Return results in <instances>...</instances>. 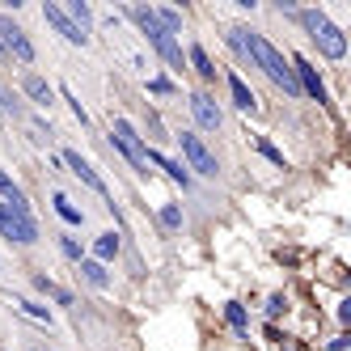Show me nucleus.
I'll return each mask as SVG.
<instances>
[{
    "mask_svg": "<svg viewBox=\"0 0 351 351\" xmlns=\"http://www.w3.org/2000/svg\"><path fill=\"white\" fill-rule=\"evenodd\" d=\"M64 102H72V114L81 119V128H89V114H85V106L77 102V93H72V89H64Z\"/></svg>",
    "mask_w": 351,
    "mask_h": 351,
    "instance_id": "cd10ccee",
    "label": "nucleus"
},
{
    "mask_svg": "<svg viewBox=\"0 0 351 351\" xmlns=\"http://www.w3.org/2000/svg\"><path fill=\"white\" fill-rule=\"evenodd\" d=\"M229 93H233V106H237V110H254V106H258L254 93H250V85L237 77V72H229Z\"/></svg>",
    "mask_w": 351,
    "mask_h": 351,
    "instance_id": "dca6fc26",
    "label": "nucleus"
},
{
    "mask_svg": "<svg viewBox=\"0 0 351 351\" xmlns=\"http://www.w3.org/2000/svg\"><path fill=\"white\" fill-rule=\"evenodd\" d=\"M0 60H9V51H5V43H0Z\"/></svg>",
    "mask_w": 351,
    "mask_h": 351,
    "instance_id": "7c9ffc66",
    "label": "nucleus"
},
{
    "mask_svg": "<svg viewBox=\"0 0 351 351\" xmlns=\"http://www.w3.org/2000/svg\"><path fill=\"white\" fill-rule=\"evenodd\" d=\"M280 351H292V347H280Z\"/></svg>",
    "mask_w": 351,
    "mask_h": 351,
    "instance_id": "2f4dec72",
    "label": "nucleus"
},
{
    "mask_svg": "<svg viewBox=\"0 0 351 351\" xmlns=\"http://www.w3.org/2000/svg\"><path fill=\"white\" fill-rule=\"evenodd\" d=\"M148 89H153V93H173V85H169L165 77H157V81H148Z\"/></svg>",
    "mask_w": 351,
    "mask_h": 351,
    "instance_id": "c756f323",
    "label": "nucleus"
},
{
    "mask_svg": "<svg viewBox=\"0 0 351 351\" xmlns=\"http://www.w3.org/2000/svg\"><path fill=\"white\" fill-rule=\"evenodd\" d=\"M161 224H165V229H182V208L178 204H165L161 208Z\"/></svg>",
    "mask_w": 351,
    "mask_h": 351,
    "instance_id": "393cba45",
    "label": "nucleus"
},
{
    "mask_svg": "<svg viewBox=\"0 0 351 351\" xmlns=\"http://www.w3.org/2000/svg\"><path fill=\"white\" fill-rule=\"evenodd\" d=\"M284 309H288V300H284V296H271V300H267V317H271V322L280 317Z\"/></svg>",
    "mask_w": 351,
    "mask_h": 351,
    "instance_id": "c85d7f7f",
    "label": "nucleus"
},
{
    "mask_svg": "<svg viewBox=\"0 0 351 351\" xmlns=\"http://www.w3.org/2000/svg\"><path fill=\"white\" fill-rule=\"evenodd\" d=\"M43 17L51 21V26H56V30H60V34H64L72 47H85V43H89V34H81L77 26H72V21H68V13H64L60 5H43Z\"/></svg>",
    "mask_w": 351,
    "mask_h": 351,
    "instance_id": "9b49d317",
    "label": "nucleus"
},
{
    "mask_svg": "<svg viewBox=\"0 0 351 351\" xmlns=\"http://www.w3.org/2000/svg\"><path fill=\"white\" fill-rule=\"evenodd\" d=\"M0 119H21V106H17V97L0 85Z\"/></svg>",
    "mask_w": 351,
    "mask_h": 351,
    "instance_id": "b1692460",
    "label": "nucleus"
},
{
    "mask_svg": "<svg viewBox=\"0 0 351 351\" xmlns=\"http://www.w3.org/2000/svg\"><path fill=\"white\" fill-rule=\"evenodd\" d=\"M0 43H5V51L17 56L21 64H34V43L26 38V30H21V26H13L9 17H0Z\"/></svg>",
    "mask_w": 351,
    "mask_h": 351,
    "instance_id": "0eeeda50",
    "label": "nucleus"
},
{
    "mask_svg": "<svg viewBox=\"0 0 351 351\" xmlns=\"http://www.w3.org/2000/svg\"><path fill=\"white\" fill-rule=\"evenodd\" d=\"M258 153H263L267 161H275V165H280V169H284V153H280V148H275L271 140H258Z\"/></svg>",
    "mask_w": 351,
    "mask_h": 351,
    "instance_id": "bb28decb",
    "label": "nucleus"
},
{
    "mask_svg": "<svg viewBox=\"0 0 351 351\" xmlns=\"http://www.w3.org/2000/svg\"><path fill=\"white\" fill-rule=\"evenodd\" d=\"M110 144H114L136 169H148V144L136 136V128H132L128 119H114V123H110Z\"/></svg>",
    "mask_w": 351,
    "mask_h": 351,
    "instance_id": "20e7f679",
    "label": "nucleus"
},
{
    "mask_svg": "<svg viewBox=\"0 0 351 351\" xmlns=\"http://www.w3.org/2000/svg\"><path fill=\"white\" fill-rule=\"evenodd\" d=\"M178 144H182V157H186V165H191L195 173H204V178H216V173H220V165H216V157H212V148L199 140L195 132H182Z\"/></svg>",
    "mask_w": 351,
    "mask_h": 351,
    "instance_id": "423d86ee",
    "label": "nucleus"
},
{
    "mask_svg": "<svg viewBox=\"0 0 351 351\" xmlns=\"http://www.w3.org/2000/svg\"><path fill=\"white\" fill-rule=\"evenodd\" d=\"M64 13H68V21H72V26H77L81 34H85V26L93 21V9L85 5V0H68V9H64Z\"/></svg>",
    "mask_w": 351,
    "mask_h": 351,
    "instance_id": "6ab92c4d",
    "label": "nucleus"
},
{
    "mask_svg": "<svg viewBox=\"0 0 351 351\" xmlns=\"http://www.w3.org/2000/svg\"><path fill=\"white\" fill-rule=\"evenodd\" d=\"M128 17L136 21V26H140V34L148 38V43H153L157 47V56L173 68V72H182L186 68V56H182V43L178 38H173V34H165L161 26H157V17H153V9H144V5H132L128 9Z\"/></svg>",
    "mask_w": 351,
    "mask_h": 351,
    "instance_id": "7ed1b4c3",
    "label": "nucleus"
},
{
    "mask_svg": "<svg viewBox=\"0 0 351 351\" xmlns=\"http://www.w3.org/2000/svg\"><path fill=\"white\" fill-rule=\"evenodd\" d=\"M64 165H68L72 173H77V178H81V182H89V186H93L97 195H106V204L114 208V199H110V191H106V182H102V178H97V169H93V165H89V161H85L81 153H72V148H64Z\"/></svg>",
    "mask_w": 351,
    "mask_h": 351,
    "instance_id": "9d476101",
    "label": "nucleus"
},
{
    "mask_svg": "<svg viewBox=\"0 0 351 351\" xmlns=\"http://www.w3.org/2000/svg\"><path fill=\"white\" fill-rule=\"evenodd\" d=\"M0 237H9L17 245H34L38 241V224L30 212H13L9 204H0Z\"/></svg>",
    "mask_w": 351,
    "mask_h": 351,
    "instance_id": "39448f33",
    "label": "nucleus"
},
{
    "mask_svg": "<svg viewBox=\"0 0 351 351\" xmlns=\"http://www.w3.org/2000/svg\"><path fill=\"white\" fill-rule=\"evenodd\" d=\"M288 13L300 21V26H305V34L317 43V51H322L326 60H343V56H347V34H343L322 9H288Z\"/></svg>",
    "mask_w": 351,
    "mask_h": 351,
    "instance_id": "f03ea898",
    "label": "nucleus"
},
{
    "mask_svg": "<svg viewBox=\"0 0 351 351\" xmlns=\"http://www.w3.org/2000/svg\"><path fill=\"white\" fill-rule=\"evenodd\" d=\"M93 250H97V263L106 267V263H110V258L119 254V237H114V233H102V237L93 241Z\"/></svg>",
    "mask_w": 351,
    "mask_h": 351,
    "instance_id": "4be33fe9",
    "label": "nucleus"
},
{
    "mask_svg": "<svg viewBox=\"0 0 351 351\" xmlns=\"http://www.w3.org/2000/svg\"><path fill=\"white\" fill-rule=\"evenodd\" d=\"M191 114H195V123L204 132H220V123H224V114H220V106H216V97L212 93H191Z\"/></svg>",
    "mask_w": 351,
    "mask_h": 351,
    "instance_id": "1a4fd4ad",
    "label": "nucleus"
},
{
    "mask_svg": "<svg viewBox=\"0 0 351 351\" xmlns=\"http://www.w3.org/2000/svg\"><path fill=\"white\" fill-rule=\"evenodd\" d=\"M186 60H191V68L199 72V81H204V85H212V81H216V64H212V56H208L199 43L191 47V56H186Z\"/></svg>",
    "mask_w": 351,
    "mask_h": 351,
    "instance_id": "2eb2a0df",
    "label": "nucleus"
},
{
    "mask_svg": "<svg viewBox=\"0 0 351 351\" xmlns=\"http://www.w3.org/2000/svg\"><path fill=\"white\" fill-rule=\"evenodd\" d=\"M148 165H157V169H165V178H173L182 191L191 186V173H186V165L182 161H173V157H165V153H157V148H148Z\"/></svg>",
    "mask_w": 351,
    "mask_h": 351,
    "instance_id": "f8f14e48",
    "label": "nucleus"
},
{
    "mask_svg": "<svg viewBox=\"0 0 351 351\" xmlns=\"http://www.w3.org/2000/svg\"><path fill=\"white\" fill-rule=\"evenodd\" d=\"M56 212H60V216L72 224V229H81V224H85V212H81L77 204H72L68 195H60V191H56Z\"/></svg>",
    "mask_w": 351,
    "mask_h": 351,
    "instance_id": "f3484780",
    "label": "nucleus"
},
{
    "mask_svg": "<svg viewBox=\"0 0 351 351\" xmlns=\"http://www.w3.org/2000/svg\"><path fill=\"white\" fill-rule=\"evenodd\" d=\"M0 204H9L13 212H30V199H26V191H21L5 169H0Z\"/></svg>",
    "mask_w": 351,
    "mask_h": 351,
    "instance_id": "ddd939ff",
    "label": "nucleus"
},
{
    "mask_svg": "<svg viewBox=\"0 0 351 351\" xmlns=\"http://www.w3.org/2000/svg\"><path fill=\"white\" fill-rule=\"evenodd\" d=\"M224 322H229L241 339H250V317H245V309L237 305V300H229V305H224Z\"/></svg>",
    "mask_w": 351,
    "mask_h": 351,
    "instance_id": "a211bd4d",
    "label": "nucleus"
},
{
    "mask_svg": "<svg viewBox=\"0 0 351 351\" xmlns=\"http://www.w3.org/2000/svg\"><path fill=\"white\" fill-rule=\"evenodd\" d=\"M13 305L26 313V317H34V322H51V309L47 305H38V300H26V296H13Z\"/></svg>",
    "mask_w": 351,
    "mask_h": 351,
    "instance_id": "412c9836",
    "label": "nucleus"
},
{
    "mask_svg": "<svg viewBox=\"0 0 351 351\" xmlns=\"http://www.w3.org/2000/svg\"><path fill=\"white\" fill-rule=\"evenodd\" d=\"M60 250H64L72 263H81V258H85V245H81L77 237H60Z\"/></svg>",
    "mask_w": 351,
    "mask_h": 351,
    "instance_id": "a878e982",
    "label": "nucleus"
},
{
    "mask_svg": "<svg viewBox=\"0 0 351 351\" xmlns=\"http://www.w3.org/2000/svg\"><path fill=\"white\" fill-rule=\"evenodd\" d=\"M21 89H26V97L34 106H51V85H47L38 72H26V77H21Z\"/></svg>",
    "mask_w": 351,
    "mask_h": 351,
    "instance_id": "4468645a",
    "label": "nucleus"
},
{
    "mask_svg": "<svg viewBox=\"0 0 351 351\" xmlns=\"http://www.w3.org/2000/svg\"><path fill=\"white\" fill-rule=\"evenodd\" d=\"M241 47H245V60H254V64H258V68H263L267 77L284 89V93H300V89H296V77H292V64H288L280 51H275V47H271L263 34L241 30Z\"/></svg>",
    "mask_w": 351,
    "mask_h": 351,
    "instance_id": "f257e3e1",
    "label": "nucleus"
},
{
    "mask_svg": "<svg viewBox=\"0 0 351 351\" xmlns=\"http://www.w3.org/2000/svg\"><path fill=\"white\" fill-rule=\"evenodd\" d=\"M292 77H296V89H300V93H309L313 102H322V106L330 102V97H326L322 77H317V68H313L309 60H300V56H296V60H292Z\"/></svg>",
    "mask_w": 351,
    "mask_h": 351,
    "instance_id": "6e6552de",
    "label": "nucleus"
},
{
    "mask_svg": "<svg viewBox=\"0 0 351 351\" xmlns=\"http://www.w3.org/2000/svg\"><path fill=\"white\" fill-rule=\"evenodd\" d=\"M81 271H85V280L93 288H110V275H106V267L97 263V258H81Z\"/></svg>",
    "mask_w": 351,
    "mask_h": 351,
    "instance_id": "aec40b11",
    "label": "nucleus"
},
{
    "mask_svg": "<svg viewBox=\"0 0 351 351\" xmlns=\"http://www.w3.org/2000/svg\"><path fill=\"white\" fill-rule=\"evenodd\" d=\"M34 288L43 292V296H56L60 305H72V292H64V288H56L51 280H47V275H34Z\"/></svg>",
    "mask_w": 351,
    "mask_h": 351,
    "instance_id": "5701e85b",
    "label": "nucleus"
}]
</instances>
